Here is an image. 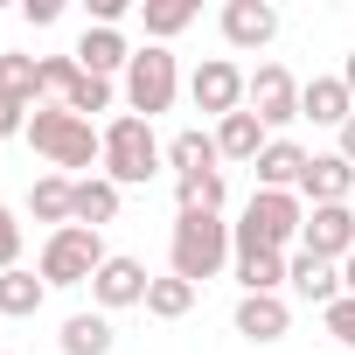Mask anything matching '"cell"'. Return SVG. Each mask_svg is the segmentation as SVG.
Segmentation results:
<instances>
[{
  "mask_svg": "<svg viewBox=\"0 0 355 355\" xmlns=\"http://www.w3.org/2000/svg\"><path fill=\"white\" fill-rule=\"evenodd\" d=\"M189 306H196V286H189V279H174V272H167V279L146 286V313H153V320H182Z\"/></svg>",
  "mask_w": 355,
  "mask_h": 355,
  "instance_id": "26",
  "label": "cell"
},
{
  "mask_svg": "<svg viewBox=\"0 0 355 355\" xmlns=\"http://www.w3.org/2000/svg\"><path fill=\"white\" fill-rule=\"evenodd\" d=\"M300 251H313V258H348L355 251V209L348 202H320L313 216H306V230H300Z\"/></svg>",
  "mask_w": 355,
  "mask_h": 355,
  "instance_id": "7",
  "label": "cell"
},
{
  "mask_svg": "<svg viewBox=\"0 0 355 355\" xmlns=\"http://www.w3.org/2000/svg\"><path fill=\"white\" fill-rule=\"evenodd\" d=\"M244 84H251V77H244L237 63H223V56H209V63H202V70L189 77L196 105H202V112H216V119H230V112L244 105Z\"/></svg>",
  "mask_w": 355,
  "mask_h": 355,
  "instance_id": "9",
  "label": "cell"
},
{
  "mask_svg": "<svg viewBox=\"0 0 355 355\" xmlns=\"http://www.w3.org/2000/svg\"><path fill=\"white\" fill-rule=\"evenodd\" d=\"M279 35V8L272 0H230L223 8V42L230 49H265Z\"/></svg>",
  "mask_w": 355,
  "mask_h": 355,
  "instance_id": "11",
  "label": "cell"
},
{
  "mask_svg": "<svg viewBox=\"0 0 355 355\" xmlns=\"http://www.w3.org/2000/svg\"><path fill=\"white\" fill-rule=\"evenodd\" d=\"M174 91H182V77H174V56L167 49H132V70H125V105L153 125V112L174 105Z\"/></svg>",
  "mask_w": 355,
  "mask_h": 355,
  "instance_id": "6",
  "label": "cell"
},
{
  "mask_svg": "<svg viewBox=\"0 0 355 355\" xmlns=\"http://www.w3.org/2000/svg\"><path fill=\"white\" fill-rule=\"evenodd\" d=\"M139 15H146V35H160V42H167V35H182V28L196 21V0H146Z\"/></svg>",
  "mask_w": 355,
  "mask_h": 355,
  "instance_id": "28",
  "label": "cell"
},
{
  "mask_svg": "<svg viewBox=\"0 0 355 355\" xmlns=\"http://www.w3.org/2000/svg\"><path fill=\"white\" fill-rule=\"evenodd\" d=\"M28 209H35V223H77V182L70 174H42V182L28 189Z\"/></svg>",
  "mask_w": 355,
  "mask_h": 355,
  "instance_id": "17",
  "label": "cell"
},
{
  "mask_svg": "<svg viewBox=\"0 0 355 355\" xmlns=\"http://www.w3.org/2000/svg\"><path fill=\"white\" fill-rule=\"evenodd\" d=\"M98 265H105V237L98 230H84V223L49 230V244H42V286H91Z\"/></svg>",
  "mask_w": 355,
  "mask_h": 355,
  "instance_id": "5",
  "label": "cell"
},
{
  "mask_svg": "<svg viewBox=\"0 0 355 355\" xmlns=\"http://www.w3.org/2000/svg\"><path fill=\"white\" fill-rule=\"evenodd\" d=\"M286 327H293V306L279 293H244L237 300V334L244 341H279Z\"/></svg>",
  "mask_w": 355,
  "mask_h": 355,
  "instance_id": "13",
  "label": "cell"
},
{
  "mask_svg": "<svg viewBox=\"0 0 355 355\" xmlns=\"http://www.w3.org/2000/svg\"><path fill=\"white\" fill-rule=\"evenodd\" d=\"M174 196H182V209L216 216V209H223V167H209V174H182V182H174Z\"/></svg>",
  "mask_w": 355,
  "mask_h": 355,
  "instance_id": "27",
  "label": "cell"
},
{
  "mask_svg": "<svg viewBox=\"0 0 355 355\" xmlns=\"http://www.w3.org/2000/svg\"><path fill=\"white\" fill-rule=\"evenodd\" d=\"M146 265L139 258H105L98 265V279H91V300L98 306H146Z\"/></svg>",
  "mask_w": 355,
  "mask_h": 355,
  "instance_id": "10",
  "label": "cell"
},
{
  "mask_svg": "<svg viewBox=\"0 0 355 355\" xmlns=\"http://www.w3.org/2000/svg\"><path fill=\"white\" fill-rule=\"evenodd\" d=\"M42 293H49V286H42L35 272H21V265H15V272H0V313H8V320L35 313V306H42Z\"/></svg>",
  "mask_w": 355,
  "mask_h": 355,
  "instance_id": "25",
  "label": "cell"
},
{
  "mask_svg": "<svg viewBox=\"0 0 355 355\" xmlns=\"http://www.w3.org/2000/svg\"><path fill=\"white\" fill-rule=\"evenodd\" d=\"M28 139H35V153H49L56 167H91V160H105V132H91V119H77L70 105H35V112H28Z\"/></svg>",
  "mask_w": 355,
  "mask_h": 355,
  "instance_id": "2",
  "label": "cell"
},
{
  "mask_svg": "<svg viewBox=\"0 0 355 355\" xmlns=\"http://www.w3.org/2000/svg\"><path fill=\"white\" fill-rule=\"evenodd\" d=\"M0 355H8V348H0Z\"/></svg>",
  "mask_w": 355,
  "mask_h": 355,
  "instance_id": "39",
  "label": "cell"
},
{
  "mask_svg": "<svg viewBox=\"0 0 355 355\" xmlns=\"http://www.w3.org/2000/svg\"><path fill=\"white\" fill-rule=\"evenodd\" d=\"M15 132H28V105L0 98V139H15Z\"/></svg>",
  "mask_w": 355,
  "mask_h": 355,
  "instance_id": "33",
  "label": "cell"
},
{
  "mask_svg": "<svg viewBox=\"0 0 355 355\" xmlns=\"http://www.w3.org/2000/svg\"><path fill=\"white\" fill-rule=\"evenodd\" d=\"M265 146H272V139H265V119H258V112H230V119L216 125V153H223V160H258Z\"/></svg>",
  "mask_w": 355,
  "mask_h": 355,
  "instance_id": "19",
  "label": "cell"
},
{
  "mask_svg": "<svg viewBox=\"0 0 355 355\" xmlns=\"http://www.w3.org/2000/svg\"><path fill=\"white\" fill-rule=\"evenodd\" d=\"M348 189H355V167H348L341 153H306L300 196H313V209H320V202H348Z\"/></svg>",
  "mask_w": 355,
  "mask_h": 355,
  "instance_id": "14",
  "label": "cell"
},
{
  "mask_svg": "<svg viewBox=\"0 0 355 355\" xmlns=\"http://www.w3.org/2000/svg\"><path fill=\"white\" fill-rule=\"evenodd\" d=\"M77 77H84V63H77V56H42V98H56V105H63Z\"/></svg>",
  "mask_w": 355,
  "mask_h": 355,
  "instance_id": "30",
  "label": "cell"
},
{
  "mask_svg": "<svg viewBox=\"0 0 355 355\" xmlns=\"http://www.w3.org/2000/svg\"><path fill=\"white\" fill-rule=\"evenodd\" d=\"M244 98H251V112H258L265 125H293V119H300V84H293V70H279V63H265V70L244 84Z\"/></svg>",
  "mask_w": 355,
  "mask_h": 355,
  "instance_id": "8",
  "label": "cell"
},
{
  "mask_svg": "<svg viewBox=\"0 0 355 355\" xmlns=\"http://www.w3.org/2000/svg\"><path fill=\"white\" fill-rule=\"evenodd\" d=\"M21 265V223H15V209L0 202V272H15Z\"/></svg>",
  "mask_w": 355,
  "mask_h": 355,
  "instance_id": "32",
  "label": "cell"
},
{
  "mask_svg": "<svg viewBox=\"0 0 355 355\" xmlns=\"http://www.w3.org/2000/svg\"><path fill=\"white\" fill-rule=\"evenodd\" d=\"M125 8H132V0H91V21H98V28H119Z\"/></svg>",
  "mask_w": 355,
  "mask_h": 355,
  "instance_id": "34",
  "label": "cell"
},
{
  "mask_svg": "<svg viewBox=\"0 0 355 355\" xmlns=\"http://www.w3.org/2000/svg\"><path fill=\"white\" fill-rule=\"evenodd\" d=\"M216 160H223V153H216V132H196V125H189V132H174V139H167V167H174V182H182V174H209Z\"/></svg>",
  "mask_w": 355,
  "mask_h": 355,
  "instance_id": "20",
  "label": "cell"
},
{
  "mask_svg": "<svg viewBox=\"0 0 355 355\" xmlns=\"http://www.w3.org/2000/svg\"><path fill=\"white\" fill-rule=\"evenodd\" d=\"M286 286H293L306 306H320V313L341 300V272H334L327 258H313V251H293V258H286Z\"/></svg>",
  "mask_w": 355,
  "mask_h": 355,
  "instance_id": "12",
  "label": "cell"
},
{
  "mask_svg": "<svg viewBox=\"0 0 355 355\" xmlns=\"http://www.w3.org/2000/svg\"><path fill=\"white\" fill-rule=\"evenodd\" d=\"M63 355H112V320L105 313H70L63 320Z\"/></svg>",
  "mask_w": 355,
  "mask_h": 355,
  "instance_id": "23",
  "label": "cell"
},
{
  "mask_svg": "<svg viewBox=\"0 0 355 355\" xmlns=\"http://www.w3.org/2000/svg\"><path fill=\"white\" fill-rule=\"evenodd\" d=\"M63 105H70L77 119H91V112H105V105H112V77H91V70H84V77L70 84V98H63Z\"/></svg>",
  "mask_w": 355,
  "mask_h": 355,
  "instance_id": "29",
  "label": "cell"
},
{
  "mask_svg": "<svg viewBox=\"0 0 355 355\" xmlns=\"http://www.w3.org/2000/svg\"><path fill=\"white\" fill-rule=\"evenodd\" d=\"M300 230H306L300 196L258 189V196H251V209H244V223H230V244H237V251H279V258H286V244H293Z\"/></svg>",
  "mask_w": 355,
  "mask_h": 355,
  "instance_id": "3",
  "label": "cell"
},
{
  "mask_svg": "<svg viewBox=\"0 0 355 355\" xmlns=\"http://www.w3.org/2000/svg\"><path fill=\"white\" fill-rule=\"evenodd\" d=\"M237 286L244 293H279L286 286V258L279 251H237Z\"/></svg>",
  "mask_w": 355,
  "mask_h": 355,
  "instance_id": "24",
  "label": "cell"
},
{
  "mask_svg": "<svg viewBox=\"0 0 355 355\" xmlns=\"http://www.w3.org/2000/svg\"><path fill=\"white\" fill-rule=\"evenodd\" d=\"M0 98H15V105H42V56H8L0 49Z\"/></svg>",
  "mask_w": 355,
  "mask_h": 355,
  "instance_id": "21",
  "label": "cell"
},
{
  "mask_svg": "<svg viewBox=\"0 0 355 355\" xmlns=\"http://www.w3.org/2000/svg\"><path fill=\"white\" fill-rule=\"evenodd\" d=\"M341 160L355 167V112H348V125H341Z\"/></svg>",
  "mask_w": 355,
  "mask_h": 355,
  "instance_id": "36",
  "label": "cell"
},
{
  "mask_svg": "<svg viewBox=\"0 0 355 355\" xmlns=\"http://www.w3.org/2000/svg\"><path fill=\"white\" fill-rule=\"evenodd\" d=\"M320 320H327V334H334L341 348H355V300H348V293H341V300H334Z\"/></svg>",
  "mask_w": 355,
  "mask_h": 355,
  "instance_id": "31",
  "label": "cell"
},
{
  "mask_svg": "<svg viewBox=\"0 0 355 355\" xmlns=\"http://www.w3.org/2000/svg\"><path fill=\"white\" fill-rule=\"evenodd\" d=\"M21 15H28V21H35V28H49V21H56V15H63V0H21Z\"/></svg>",
  "mask_w": 355,
  "mask_h": 355,
  "instance_id": "35",
  "label": "cell"
},
{
  "mask_svg": "<svg viewBox=\"0 0 355 355\" xmlns=\"http://www.w3.org/2000/svg\"><path fill=\"white\" fill-rule=\"evenodd\" d=\"M174 279H189V286H202V279H216L223 272V258L237 251L230 244V223L223 216H202V209H182L174 216Z\"/></svg>",
  "mask_w": 355,
  "mask_h": 355,
  "instance_id": "1",
  "label": "cell"
},
{
  "mask_svg": "<svg viewBox=\"0 0 355 355\" xmlns=\"http://www.w3.org/2000/svg\"><path fill=\"white\" fill-rule=\"evenodd\" d=\"M153 174H160V139H153V125H146L139 112H119V119L105 125V182L139 189V182H153Z\"/></svg>",
  "mask_w": 355,
  "mask_h": 355,
  "instance_id": "4",
  "label": "cell"
},
{
  "mask_svg": "<svg viewBox=\"0 0 355 355\" xmlns=\"http://www.w3.org/2000/svg\"><path fill=\"white\" fill-rule=\"evenodd\" d=\"M341 84H348V98H355V56H348V63H341Z\"/></svg>",
  "mask_w": 355,
  "mask_h": 355,
  "instance_id": "38",
  "label": "cell"
},
{
  "mask_svg": "<svg viewBox=\"0 0 355 355\" xmlns=\"http://www.w3.org/2000/svg\"><path fill=\"white\" fill-rule=\"evenodd\" d=\"M341 293H348V300H355V251H348V258H341Z\"/></svg>",
  "mask_w": 355,
  "mask_h": 355,
  "instance_id": "37",
  "label": "cell"
},
{
  "mask_svg": "<svg viewBox=\"0 0 355 355\" xmlns=\"http://www.w3.org/2000/svg\"><path fill=\"white\" fill-rule=\"evenodd\" d=\"M348 112H355V98H348V84L341 77H313V84H300V119H313V125H348Z\"/></svg>",
  "mask_w": 355,
  "mask_h": 355,
  "instance_id": "15",
  "label": "cell"
},
{
  "mask_svg": "<svg viewBox=\"0 0 355 355\" xmlns=\"http://www.w3.org/2000/svg\"><path fill=\"white\" fill-rule=\"evenodd\" d=\"M251 167H258V189H279V196H293V189H300V174H306V153H300L293 139H272V146H265Z\"/></svg>",
  "mask_w": 355,
  "mask_h": 355,
  "instance_id": "16",
  "label": "cell"
},
{
  "mask_svg": "<svg viewBox=\"0 0 355 355\" xmlns=\"http://www.w3.org/2000/svg\"><path fill=\"white\" fill-rule=\"evenodd\" d=\"M77 63H84L91 77H112V70H132V49H125V35H119V28H84Z\"/></svg>",
  "mask_w": 355,
  "mask_h": 355,
  "instance_id": "18",
  "label": "cell"
},
{
  "mask_svg": "<svg viewBox=\"0 0 355 355\" xmlns=\"http://www.w3.org/2000/svg\"><path fill=\"white\" fill-rule=\"evenodd\" d=\"M119 182H105V174H84V182H77V223L84 230H98V223H112L119 216Z\"/></svg>",
  "mask_w": 355,
  "mask_h": 355,
  "instance_id": "22",
  "label": "cell"
}]
</instances>
